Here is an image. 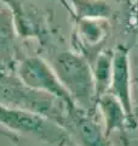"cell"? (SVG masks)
<instances>
[{
    "instance_id": "obj_1",
    "label": "cell",
    "mask_w": 138,
    "mask_h": 146,
    "mask_svg": "<svg viewBox=\"0 0 138 146\" xmlns=\"http://www.w3.org/2000/svg\"><path fill=\"white\" fill-rule=\"evenodd\" d=\"M0 104L41 115L69 131V106L55 95L32 89L17 76L0 71Z\"/></svg>"
},
{
    "instance_id": "obj_2",
    "label": "cell",
    "mask_w": 138,
    "mask_h": 146,
    "mask_svg": "<svg viewBox=\"0 0 138 146\" xmlns=\"http://www.w3.org/2000/svg\"><path fill=\"white\" fill-rule=\"evenodd\" d=\"M52 68L76 106L93 115L97 110V96L89 62L76 52L61 51L53 57Z\"/></svg>"
},
{
    "instance_id": "obj_3",
    "label": "cell",
    "mask_w": 138,
    "mask_h": 146,
    "mask_svg": "<svg viewBox=\"0 0 138 146\" xmlns=\"http://www.w3.org/2000/svg\"><path fill=\"white\" fill-rule=\"evenodd\" d=\"M0 124L16 133L35 138L51 146H68L69 131L41 115L0 104Z\"/></svg>"
},
{
    "instance_id": "obj_4",
    "label": "cell",
    "mask_w": 138,
    "mask_h": 146,
    "mask_svg": "<svg viewBox=\"0 0 138 146\" xmlns=\"http://www.w3.org/2000/svg\"><path fill=\"white\" fill-rule=\"evenodd\" d=\"M16 71V76L27 86L62 99L69 106L70 112L78 107L70 95L68 94V91L59 82L52 66L49 65L44 58L39 56L24 57L17 65Z\"/></svg>"
},
{
    "instance_id": "obj_5",
    "label": "cell",
    "mask_w": 138,
    "mask_h": 146,
    "mask_svg": "<svg viewBox=\"0 0 138 146\" xmlns=\"http://www.w3.org/2000/svg\"><path fill=\"white\" fill-rule=\"evenodd\" d=\"M107 93L114 95L125 110L128 124L135 127V113H133L132 98H131V74L128 52L125 48L119 46L113 55L112 79Z\"/></svg>"
},
{
    "instance_id": "obj_6",
    "label": "cell",
    "mask_w": 138,
    "mask_h": 146,
    "mask_svg": "<svg viewBox=\"0 0 138 146\" xmlns=\"http://www.w3.org/2000/svg\"><path fill=\"white\" fill-rule=\"evenodd\" d=\"M20 46L12 11L0 7V71L10 73L20 63Z\"/></svg>"
},
{
    "instance_id": "obj_7",
    "label": "cell",
    "mask_w": 138,
    "mask_h": 146,
    "mask_svg": "<svg viewBox=\"0 0 138 146\" xmlns=\"http://www.w3.org/2000/svg\"><path fill=\"white\" fill-rule=\"evenodd\" d=\"M69 131H73L76 135L82 146H110L108 138L93 121L92 115L85 112L80 107H76L69 113Z\"/></svg>"
},
{
    "instance_id": "obj_8",
    "label": "cell",
    "mask_w": 138,
    "mask_h": 146,
    "mask_svg": "<svg viewBox=\"0 0 138 146\" xmlns=\"http://www.w3.org/2000/svg\"><path fill=\"white\" fill-rule=\"evenodd\" d=\"M97 107L101 110L104 118V134L109 139L116 129H124L128 124V118L120 101L114 95L105 93L97 99Z\"/></svg>"
},
{
    "instance_id": "obj_9",
    "label": "cell",
    "mask_w": 138,
    "mask_h": 146,
    "mask_svg": "<svg viewBox=\"0 0 138 146\" xmlns=\"http://www.w3.org/2000/svg\"><path fill=\"white\" fill-rule=\"evenodd\" d=\"M113 50H102L96 58L93 72L96 96L97 99L105 94L109 89L110 79H112V70H113Z\"/></svg>"
},
{
    "instance_id": "obj_10",
    "label": "cell",
    "mask_w": 138,
    "mask_h": 146,
    "mask_svg": "<svg viewBox=\"0 0 138 146\" xmlns=\"http://www.w3.org/2000/svg\"><path fill=\"white\" fill-rule=\"evenodd\" d=\"M79 20H107L112 16V7L105 0H70Z\"/></svg>"
},
{
    "instance_id": "obj_11",
    "label": "cell",
    "mask_w": 138,
    "mask_h": 146,
    "mask_svg": "<svg viewBox=\"0 0 138 146\" xmlns=\"http://www.w3.org/2000/svg\"><path fill=\"white\" fill-rule=\"evenodd\" d=\"M102 20H79L78 23V33L81 36V39L87 45H96L102 42L105 36V31L99 22Z\"/></svg>"
}]
</instances>
